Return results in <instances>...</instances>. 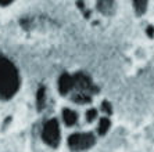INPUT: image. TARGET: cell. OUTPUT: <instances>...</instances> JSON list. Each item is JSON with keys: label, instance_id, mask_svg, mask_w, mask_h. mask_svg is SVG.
I'll list each match as a JSON object with an SVG mask.
<instances>
[{"label": "cell", "instance_id": "6da1fadb", "mask_svg": "<svg viewBox=\"0 0 154 152\" xmlns=\"http://www.w3.org/2000/svg\"><path fill=\"white\" fill-rule=\"evenodd\" d=\"M20 88V75L10 60L0 57V101H7Z\"/></svg>", "mask_w": 154, "mask_h": 152}, {"label": "cell", "instance_id": "7a4b0ae2", "mask_svg": "<svg viewBox=\"0 0 154 152\" xmlns=\"http://www.w3.org/2000/svg\"><path fill=\"white\" fill-rule=\"evenodd\" d=\"M94 136L90 133H76L68 138V147L72 151H85L93 147Z\"/></svg>", "mask_w": 154, "mask_h": 152}, {"label": "cell", "instance_id": "3957f363", "mask_svg": "<svg viewBox=\"0 0 154 152\" xmlns=\"http://www.w3.org/2000/svg\"><path fill=\"white\" fill-rule=\"evenodd\" d=\"M42 137L46 144L51 145V147H57L58 141H60V127H58L57 119H50L45 123Z\"/></svg>", "mask_w": 154, "mask_h": 152}, {"label": "cell", "instance_id": "277c9868", "mask_svg": "<svg viewBox=\"0 0 154 152\" xmlns=\"http://www.w3.org/2000/svg\"><path fill=\"white\" fill-rule=\"evenodd\" d=\"M72 79H74V86H72V90L74 88H76L78 90V93H83V94H92V93H97L99 90H97L96 87L93 86V83H92V80H90L88 76H86L85 73H76L72 76Z\"/></svg>", "mask_w": 154, "mask_h": 152}, {"label": "cell", "instance_id": "5b68a950", "mask_svg": "<svg viewBox=\"0 0 154 152\" xmlns=\"http://www.w3.org/2000/svg\"><path fill=\"white\" fill-rule=\"evenodd\" d=\"M72 86H74V79H72L71 75L68 73H63L58 79V91L65 96V94H68L69 91L72 90Z\"/></svg>", "mask_w": 154, "mask_h": 152}, {"label": "cell", "instance_id": "8992f818", "mask_svg": "<svg viewBox=\"0 0 154 152\" xmlns=\"http://www.w3.org/2000/svg\"><path fill=\"white\" fill-rule=\"evenodd\" d=\"M97 10L104 15H111L114 13V0H97Z\"/></svg>", "mask_w": 154, "mask_h": 152}, {"label": "cell", "instance_id": "52a82bcc", "mask_svg": "<svg viewBox=\"0 0 154 152\" xmlns=\"http://www.w3.org/2000/svg\"><path fill=\"white\" fill-rule=\"evenodd\" d=\"M63 119H64L67 126H74V124L76 123V120H78V115H76V112H74V111L65 108V109L63 111Z\"/></svg>", "mask_w": 154, "mask_h": 152}, {"label": "cell", "instance_id": "ba28073f", "mask_svg": "<svg viewBox=\"0 0 154 152\" xmlns=\"http://www.w3.org/2000/svg\"><path fill=\"white\" fill-rule=\"evenodd\" d=\"M133 8L136 15H143L147 8V0H133Z\"/></svg>", "mask_w": 154, "mask_h": 152}, {"label": "cell", "instance_id": "9c48e42d", "mask_svg": "<svg viewBox=\"0 0 154 152\" xmlns=\"http://www.w3.org/2000/svg\"><path fill=\"white\" fill-rule=\"evenodd\" d=\"M90 100H92V96H89V94H83V93L72 94V101L76 104H88L90 103Z\"/></svg>", "mask_w": 154, "mask_h": 152}, {"label": "cell", "instance_id": "30bf717a", "mask_svg": "<svg viewBox=\"0 0 154 152\" xmlns=\"http://www.w3.org/2000/svg\"><path fill=\"white\" fill-rule=\"evenodd\" d=\"M45 98H46V90H45V87H40L38 94H36V104H38L39 111H42L45 106Z\"/></svg>", "mask_w": 154, "mask_h": 152}, {"label": "cell", "instance_id": "8fae6325", "mask_svg": "<svg viewBox=\"0 0 154 152\" xmlns=\"http://www.w3.org/2000/svg\"><path fill=\"white\" fill-rule=\"evenodd\" d=\"M110 126H111L110 119L103 118V119L100 120V124H99V133H100V134H106V133L108 131V129H110Z\"/></svg>", "mask_w": 154, "mask_h": 152}, {"label": "cell", "instance_id": "7c38bea8", "mask_svg": "<svg viewBox=\"0 0 154 152\" xmlns=\"http://www.w3.org/2000/svg\"><path fill=\"white\" fill-rule=\"evenodd\" d=\"M96 116H97V111L93 109V108L86 112V120H88V122H92V120H93Z\"/></svg>", "mask_w": 154, "mask_h": 152}, {"label": "cell", "instance_id": "4fadbf2b", "mask_svg": "<svg viewBox=\"0 0 154 152\" xmlns=\"http://www.w3.org/2000/svg\"><path fill=\"white\" fill-rule=\"evenodd\" d=\"M101 108H103L104 112H107V113H111L112 112V111H111V104L108 103V101H103V103H101Z\"/></svg>", "mask_w": 154, "mask_h": 152}, {"label": "cell", "instance_id": "5bb4252c", "mask_svg": "<svg viewBox=\"0 0 154 152\" xmlns=\"http://www.w3.org/2000/svg\"><path fill=\"white\" fill-rule=\"evenodd\" d=\"M146 32H147V35L150 36V37H153V35H154V28H153V26H149V28L146 29Z\"/></svg>", "mask_w": 154, "mask_h": 152}, {"label": "cell", "instance_id": "9a60e30c", "mask_svg": "<svg viewBox=\"0 0 154 152\" xmlns=\"http://www.w3.org/2000/svg\"><path fill=\"white\" fill-rule=\"evenodd\" d=\"M13 0H0V4H3V6H7V4H10Z\"/></svg>", "mask_w": 154, "mask_h": 152}]
</instances>
